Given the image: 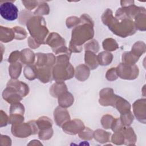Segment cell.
I'll list each match as a JSON object with an SVG mask.
<instances>
[{"label":"cell","mask_w":146,"mask_h":146,"mask_svg":"<svg viewBox=\"0 0 146 146\" xmlns=\"http://www.w3.org/2000/svg\"><path fill=\"white\" fill-rule=\"evenodd\" d=\"M102 21L113 34L120 37H126L136 32V27L132 19H124L119 21L113 16L110 9H107L102 15Z\"/></svg>","instance_id":"cell-1"},{"label":"cell","mask_w":146,"mask_h":146,"mask_svg":"<svg viewBox=\"0 0 146 146\" xmlns=\"http://www.w3.org/2000/svg\"><path fill=\"white\" fill-rule=\"evenodd\" d=\"M26 26L32 38L40 44H46V38L48 34V30L43 17H33L27 21Z\"/></svg>","instance_id":"cell-2"},{"label":"cell","mask_w":146,"mask_h":146,"mask_svg":"<svg viewBox=\"0 0 146 146\" xmlns=\"http://www.w3.org/2000/svg\"><path fill=\"white\" fill-rule=\"evenodd\" d=\"M93 26L94 25L91 24L82 22L80 25L74 27L72 31V37L70 43L82 47V45L84 43L93 38L94 35Z\"/></svg>","instance_id":"cell-3"},{"label":"cell","mask_w":146,"mask_h":146,"mask_svg":"<svg viewBox=\"0 0 146 146\" xmlns=\"http://www.w3.org/2000/svg\"><path fill=\"white\" fill-rule=\"evenodd\" d=\"M38 127L36 121L31 120L28 123H22L11 126V133L17 137L25 138L38 133Z\"/></svg>","instance_id":"cell-4"},{"label":"cell","mask_w":146,"mask_h":146,"mask_svg":"<svg viewBox=\"0 0 146 146\" xmlns=\"http://www.w3.org/2000/svg\"><path fill=\"white\" fill-rule=\"evenodd\" d=\"M52 78L56 82H63L74 76V67L69 63H56L52 69Z\"/></svg>","instance_id":"cell-5"},{"label":"cell","mask_w":146,"mask_h":146,"mask_svg":"<svg viewBox=\"0 0 146 146\" xmlns=\"http://www.w3.org/2000/svg\"><path fill=\"white\" fill-rule=\"evenodd\" d=\"M117 76L123 79L133 80L136 79L139 74L138 67L135 65H130L120 63L116 68Z\"/></svg>","instance_id":"cell-6"},{"label":"cell","mask_w":146,"mask_h":146,"mask_svg":"<svg viewBox=\"0 0 146 146\" xmlns=\"http://www.w3.org/2000/svg\"><path fill=\"white\" fill-rule=\"evenodd\" d=\"M0 14L3 19L13 21L18 17V9L12 2L5 1L1 4Z\"/></svg>","instance_id":"cell-7"},{"label":"cell","mask_w":146,"mask_h":146,"mask_svg":"<svg viewBox=\"0 0 146 146\" xmlns=\"http://www.w3.org/2000/svg\"><path fill=\"white\" fill-rule=\"evenodd\" d=\"M100 99L99 103L103 106H111L115 107V103L119 96L113 93V89L110 88H105L102 89L99 93Z\"/></svg>","instance_id":"cell-8"},{"label":"cell","mask_w":146,"mask_h":146,"mask_svg":"<svg viewBox=\"0 0 146 146\" xmlns=\"http://www.w3.org/2000/svg\"><path fill=\"white\" fill-rule=\"evenodd\" d=\"M63 131L70 135H76L82 131L84 128L83 122L79 119L68 120L62 126Z\"/></svg>","instance_id":"cell-9"},{"label":"cell","mask_w":146,"mask_h":146,"mask_svg":"<svg viewBox=\"0 0 146 146\" xmlns=\"http://www.w3.org/2000/svg\"><path fill=\"white\" fill-rule=\"evenodd\" d=\"M46 43L48 44L55 52L60 47L65 46V40L58 33L52 32L47 36Z\"/></svg>","instance_id":"cell-10"},{"label":"cell","mask_w":146,"mask_h":146,"mask_svg":"<svg viewBox=\"0 0 146 146\" xmlns=\"http://www.w3.org/2000/svg\"><path fill=\"white\" fill-rule=\"evenodd\" d=\"M133 111L137 119L145 123V99H139L133 104Z\"/></svg>","instance_id":"cell-11"},{"label":"cell","mask_w":146,"mask_h":146,"mask_svg":"<svg viewBox=\"0 0 146 146\" xmlns=\"http://www.w3.org/2000/svg\"><path fill=\"white\" fill-rule=\"evenodd\" d=\"M2 97L4 100L11 104L19 102L22 99V96L16 90L7 86L2 92Z\"/></svg>","instance_id":"cell-12"},{"label":"cell","mask_w":146,"mask_h":146,"mask_svg":"<svg viewBox=\"0 0 146 146\" xmlns=\"http://www.w3.org/2000/svg\"><path fill=\"white\" fill-rule=\"evenodd\" d=\"M54 117L55 121L57 125L62 127L63 124L70 120V117L69 112L64 108L57 107L54 112Z\"/></svg>","instance_id":"cell-13"},{"label":"cell","mask_w":146,"mask_h":146,"mask_svg":"<svg viewBox=\"0 0 146 146\" xmlns=\"http://www.w3.org/2000/svg\"><path fill=\"white\" fill-rule=\"evenodd\" d=\"M7 87H10L16 90L22 96H26L29 92V88L25 83L15 79H11L7 83Z\"/></svg>","instance_id":"cell-14"},{"label":"cell","mask_w":146,"mask_h":146,"mask_svg":"<svg viewBox=\"0 0 146 146\" xmlns=\"http://www.w3.org/2000/svg\"><path fill=\"white\" fill-rule=\"evenodd\" d=\"M51 67L46 66L37 67V78L42 83H48L52 80Z\"/></svg>","instance_id":"cell-15"},{"label":"cell","mask_w":146,"mask_h":146,"mask_svg":"<svg viewBox=\"0 0 146 146\" xmlns=\"http://www.w3.org/2000/svg\"><path fill=\"white\" fill-rule=\"evenodd\" d=\"M90 74V68L86 64H80L75 68V76L79 81H84L87 79Z\"/></svg>","instance_id":"cell-16"},{"label":"cell","mask_w":146,"mask_h":146,"mask_svg":"<svg viewBox=\"0 0 146 146\" xmlns=\"http://www.w3.org/2000/svg\"><path fill=\"white\" fill-rule=\"evenodd\" d=\"M66 91H67V88L63 82H56L50 88V94L54 98H58Z\"/></svg>","instance_id":"cell-17"},{"label":"cell","mask_w":146,"mask_h":146,"mask_svg":"<svg viewBox=\"0 0 146 146\" xmlns=\"http://www.w3.org/2000/svg\"><path fill=\"white\" fill-rule=\"evenodd\" d=\"M35 59V55L33 51L25 48L21 51L20 60L24 64H33Z\"/></svg>","instance_id":"cell-18"},{"label":"cell","mask_w":146,"mask_h":146,"mask_svg":"<svg viewBox=\"0 0 146 146\" xmlns=\"http://www.w3.org/2000/svg\"><path fill=\"white\" fill-rule=\"evenodd\" d=\"M15 38V34L13 29L0 26V40L3 43H7Z\"/></svg>","instance_id":"cell-19"},{"label":"cell","mask_w":146,"mask_h":146,"mask_svg":"<svg viewBox=\"0 0 146 146\" xmlns=\"http://www.w3.org/2000/svg\"><path fill=\"white\" fill-rule=\"evenodd\" d=\"M84 62L90 69L94 70L98 67L99 63L97 59V56L94 52L89 51H86L84 54Z\"/></svg>","instance_id":"cell-20"},{"label":"cell","mask_w":146,"mask_h":146,"mask_svg":"<svg viewBox=\"0 0 146 146\" xmlns=\"http://www.w3.org/2000/svg\"><path fill=\"white\" fill-rule=\"evenodd\" d=\"M73 95L66 91L63 93L58 97V104L60 107L63 108H67L70 107L74 103Z\"/></svg>","instance_id":"cell-21"},{"label":"cell","mask_w":146,"mask_h":146,"mask_svg":"<svg viewBox=\"0 0 146 146\" xmlns=\"http://www.w3.org/2000/svg\"><path fill=\"white\" fill-rule=\"evenodd\" d=\"M124 137V144L126 145H134L136 141V137L131 127L124 128L122 131Z\"/></svg>","instance_id":"cell-22"},{"label":"cell","mask_w":146,"mask_h":146,"mask_svg":"<svg viewBox=\"0 0 146 146\" xmlns=\"http://www.w3.org/2000/svg\"><path fill=\"white\" fill-rule=\"evenodd\" d=\"M115 107L121 114L126 113L131 110V105L129 102L120 96H119L115 103Z\"/></svg>","instance_id":"cell-23"},{"label":"cell","mask_w":146,"mask_h":146,"mask_svg":"<svg viewBox=\"0 0 146 146\" xmlns=\"http://www.w3.org/2000/svg\"><path fill=\"white\" fill-rule=\"evenodd\" d=\"M111 133L103 129H97L94 132V137L100 143H106L110 140Z\"/></svg>","instance_id":"cell-24"},{"label":"cell","mask_w":146,"mask_h":146,"mask_svg":"<svg viewBox=\"0 0 146 146\" xmlns=\"http://www.w3.org/2000/svg\"><path fill=\"white\" fill-rule=\"evenodd\" d=\"M97 59L99 64L102 66H107L111 63L113 59V55L110 52L104 51L98 54L97 56Z\"/></svg>","instance_id":"cell-25"},{"label":"cell","mask_w":146,"mask_h":146,"mask_svg":"<svg viewBox=\"0 0 146 146\" xmlns=\"http://www.w3.org/2000/svg\"><path fill=\"white\" fill-rule=\"evenodd\" d=\"M22 71V65L19 62L10 63L9 67V75L11 79H17L20 75Z\"/></svg>","instance_id":"cell-26"},{"label":"cell","mask_w":146,"mask_h":146,"mask_svg":"<svg viewBox=\"0 0 146 146\" xmlns=\"http://www.w3.org/2000/svg\"><path fill=\"white\" fill-rule=\"evenodd\" d=\"M23 72L27 79L30 80H34L35 78H37V66L33 64L27 65L25 67Z\"/></svg>","instance_id":"cell-27"},{"label":"cell","mask_w":146,"mask_h":146,"mask_svg":"<svg viewBox=\"0 0 146 146\" xmlns=\"http://www.w3.org/2000/svg\"><path fill=\"white\" fill-rule=\"evenodd\" d=\"M135 25L136 29L139 30H145V11L139 13L135 17Z\"/></svg>","instance_id":"cell-28"},{"label":"cell","mask_w":146,"mask_h":146,"mask_svg":"<svg viewBox=\"0 0 146 146\" xmlns=\"http://www.w3.org/2000/svg\"><path fill=\"white\" fill-rule=\"evenodd\" d=\"M38 129L39 130H43L52 128V122L50 119L46 116H42L36 121Z\"/></svg>","instance_id":"cell-29"},{"label":"cell","mask_w":146,"mask_h":146,"mask_svg":"<svg viewBox=\"0 0 146 146\" xmlns=\"http://www.w3.org/2000/svg\"><path fill=\"white\" fill-rule=\"evenodd\" d=\"M139 57L135 55L132 52H125L122 55V62L125 64L133 65L138 61Z\"/></svg>","instance_id":"cell-30"},{"label":"cell","mask_w":146,"mask_h":146,"mask_svg":"<svg viewBox=\"0 0 146 146\" xmlns=\"http://www.w3.org/2000/svg\"><path fill=\"white\" fill-rule=\"evenodd\" d=\"M103 47L107 51H112L118 48V44L115 39L107 38L103 42Z\"/></svg>","instance_id":"cell-31"},{"label":"cell","mask_w":146,"mask_h":146,"mask_svg":"<svg viewBox=\"0 0 146 146\" xmlns=\"http://www.w3.org/2000/svg\"><path fill=\"white\" fill-rule=\"evenodd\" d=\"M145 51V45L144 42H136L132 47V52L137 57H140Z\"/></svg>","instance_id":"cell-32"},{"label":"cell","mask_w":146,"mask_h":146,"mask_svg":"<svg viewBox=\"0 0 146 146\" xmlns=\"http://www.w3.org/2000/svg\"><path fill=\"white\" fill-rule=\"evenodd\" d=\"M36 62L35 65L37 67H42L48 65V53L43 54V53H37L36 54Z\"/></svg>","instance_id":"cell-33"},{"label":"cell","mask_w":146,"mask_h":146,"mask_svg":"<svg viewBox=\"0 0 146 146\" xmlns=\"http://www.w3.org/2000/svg\"><path fill=\"white\" fill-rule=\"evenodd\" d=\"M50 11V9L48 4L45 2H41V3L38 5V8L34 11V14L38 16L42 15H47Z\"/></svg>","instance_id":"cell-34"},{"label":"cell","mask_w":146,"mask_h":146,"mask_svg":"<svg viewBox=\"0 0 146 146\" xmlns=\"http://www.w3.org/2000/svg\"><path fill=\"white\" fill-rule=\"evenodd\" d=\"M25 112V108L22 104L19 102L11 104L10 107V114L23 115Z\"/></svg>","instance_id":"cell-35"},{"label":"cell","mask_w":146,"mask_h":146,"mask_svg":"<svg viewBox=\"0 0 146 146\" xmlns=\"http://www.w3.org/2000/svg\"><path fill=\"white\" fill-rule=\"evenodd\" d=\"M120 120L124 126H129L133 121V116L131 111L121 114Z\"/></svg>","instance_id":"cell-36"},{"label":"cell","mask_w":146,"mask_h":146,"mask_svg":"<svg viewBox=\"0 0 146 146\" xmlns=\"http://www.w3.org/2000/svg\"><path fill=\"white\" fill-rule=\"evenodd\" d=\"M13 29L14 31L15 39L22 40L27 37V34L25 29L19 26H15L13 28Z\"/></svg>","instance_id":"cell-37"},{"label":"cell","mask_w":146,"mask_h":146,"mask_svg":"<svg viewBox=\"0 0 146 146\" xmlns=\"http://www.w3.org/2000/svg\"><path fill=\"white\" fill-rule=\"evenodd\" d=\"M84 48L86 51H89L92 52H97L99 50V43L95 39L91 40L85 44Z\"/></svg>","instance_id":"cell-38"},{"label":"cell","mask_w":146,"mask_h":146,"mask_svg":"<svg viewBox=\"0 0 146 146\" xmlns=\"http://www.w3.org/2000/svg\"><path fill=\"white\" fill-rule=\"evenodd\" d=\"M79 136L83 140H90L94 137V132L88 127H86L79 133Z\"/></svg>","instance_id":"cell-39"},{"label":"cell","mask_w":146,"mask_h":146,"mask_svg":"<svg viewBox=\"0 0 146 146\" xmlns=\"http://www.w3.org/2000/svg\"><path fill=\"white\" fill-rule=\"evenodd\" d=\"M111 141L116 145H121L124 144V137L122 131L115 132L111 137Z\"/></svg>","instance_id":"cell-40"},{"label":"cell","mask_w":146,"mask_h":146,"mask_svg":"<svg viewBox=\"0 0 146 146\" xmlns=\"http://www.w3.org/2000/svg\"><path fill=\"white\" fill-rule=\"evenodd\" d=\"M53 135V129L52 128L48 129L39 130L38 132L39 138L41 140H48L50 139Z\"/></svg>","instance_id":"cell-41"},{"label":"cell","mask_w":146,"mask_h":146,"mask_svg":"<svg viewBox=\"0 0 146 146\" xmlns=\"http://www.w3.org/2000/svg\"><path fill=\"white\" fill-rule=\"evenodd\" d=\"M114 120V118L108 114L104 115L101 119V123L102 126L106 129H109L111 128L112 123Z\"/></svg>","instance_id":"cell-42"},{"label":"cell","mask_w":146,"mask_h":146,"mask_svg":"<svg viewBox=\"0 0 146 146\" xmlns=\"http://www.w3.org/2000/svg\"><path fill=\"white\" fill-rule=\"evenodd\" d=\"M24 121V117L23 115L21 114H10L9 117V124L12 125L17 124L23 123Z\"/></svg>","instance_id":"cell-43"},{"label":"cell","mask_w":146,"mask_h":146,"mask_svg":"<svg viewBox=\"0 0 146 146\" xmlns=\"http://www.w3.org/2000/svg\"><path fill=\"white\" fill-rule=\"evenodd\" d=\"M112 130L115 132H119V131H122L124 128H125L124 125L123 124V123H121L120 119L119 118H116V119H114L111 127Z\"/></svg>","instance_id":"cell-44"},{"label":"cell","mask_w":146,"mask_h":146,"mask_svg":"<svg viewBox=\"0 0 146 146\" xmlns=\"http://www.w3.org/2000/svg\"><path fill=\"white\" fill-rule=\"evenodd\" d=\"M81 23L82 21L80 18L74 16L68 17L66 19V26L68 28H72V27H74L75 26H77Z\"/></svg>","instance_id":"cell-45"},{"label":"cell","mask_w":146,"mask_h":146,"mask_svg":"<svg viewBox=\"0 0 146 146\" xmlns=\"http://www.w3.org/2000/svg\"><path fill=\"white\" fill-rule=\"evenodd\" d=\"M106 79L109 81H113L117 79L118 76L116 72V70L115 67H112L108 70L106 75Z\"/></svg>","instance_id":"cell-46"},{"label":"cell","mask_w":146,"mask_h":146,"mask_svg":"<svg viewBox=\"0 0 146 146\" xmlns=\"http://www.w3.org/2000/svg\"><path fill=\"white\" fill-rule=\"evenodd\" d=\"M9 123V117L7 115V114L1 110V114H0V127H2L6 126L7 124Z\"/></svg>","instance_id":"cell-47"},{"label":"cell","mask_w":146,"mask_h":146,"mask_svg":"<svg viewBox=\"0 0 146 146\" xmlns=\"http://www.w3.org/2000/svg\"><path fill=\"white\" fill-rule=\"evenodd\" d=\"M21 56V52L16 50L13 52H12L10 56H9L8 62L10 63L17 62V61L20 58Z\"/></svg>","instance_id":"cell-48"},{"label":"cell","mask_w":146,"mask_h":146,"mask_svg":"<svg viewBox=\"0 0 146 146\" xmlns=\"http://www.w3.org/2000/svg\"><path fill=\"white\" fill-rule=\"evenodd\" d=\"M22 2L24 4V6L27 10H31L39 5L38 3L39 2L31 1H22Z\"/></svg>","instance_id":"cell-49"},{"label":"cell","mask_w":146,"mask_h":146,"mask_svg":"<svg viewBox=\"0 0 146 146\" xmlns=\"http://www.w3.org/2000/svg\"><path fill=\"white\" fill-rule=\"evenodd\" d=\"M0 143H1V145H2V146L11 145V140L9 136H7L6 135H1Z\"/></svg>","instance_id":"cell-50"},{"label":"cell","mask_w":146,"mask_h":146,"mask_svg":"<svg viewBox=\"0 0 146 146\" xmlns=\"http://www.w3.org/2000/svg\"><path fill=\"white\" fill-rule=\"evenodd\" d=\"M28 44L29 46H30V47H31V48H36L38 47H39L40 44L38 43L33 38H32L31 36L29 37L28 39Z\"/></svg>","instance_id":"cell-51"}]
</instances>
